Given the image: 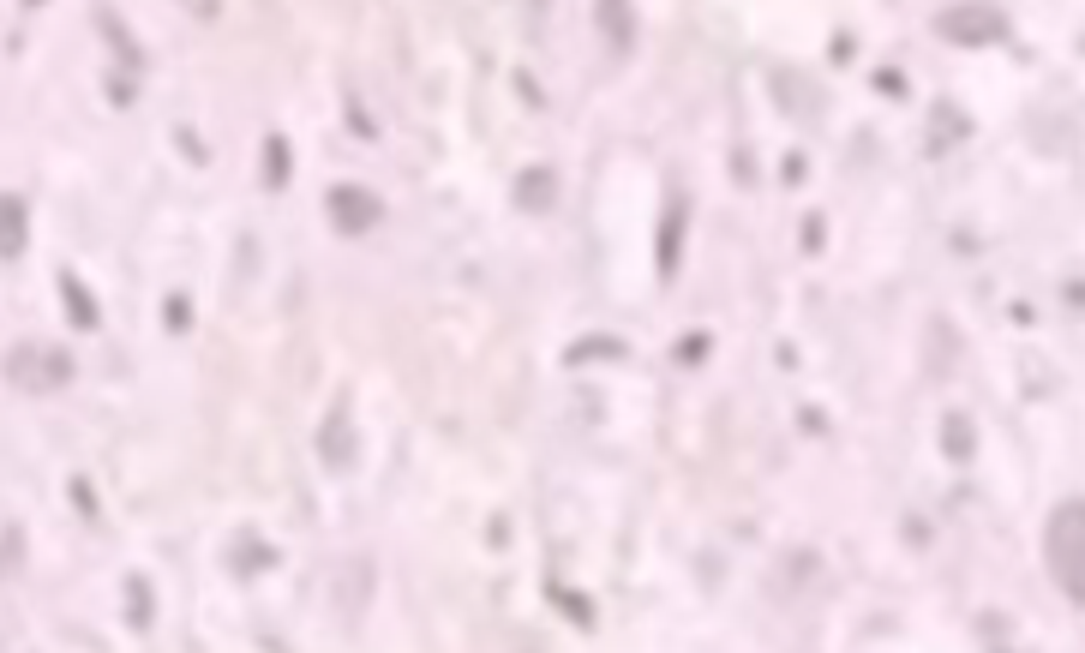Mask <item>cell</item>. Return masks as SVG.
Masks as SVG:
<instances>
[{
	"instance_id": "obj_1",
	"label": "cell",
	"mask_w": 1085,
	"mask_h": 653,
	"mask_svg": "<svg viewBox=\"0 0 1085 653\" xmlns=\"http://www.w3.org/2000/svg\"><path fill=\"white\" fill-rule=\"evenodd\" d=\"M1044 558H1050V576L1062 582V594L1080 606L1085 600V504L1080 498L1056 504L1050 534H1044Z\"/></svg>"
},
{
	"instance_id": "obj_5",
	"label": "cell",
	"mask_w": 1085,
	"mask_h": 653,
	"mask_svg": "<svg viewBox=\"0 0 1085 653\" xmlns=\"http://www.w3.org/2000/svg\"><path fill=\"white\" fill-rule=\"evenodd\" d=\"M972 138V114L954 102V96H936L930 102V132H924V150L930 156H948V150H960Z\"/></svg>"
},
{
	"instance_id": "obj_8",
	"label": "cell",
	"mask_w": 1085,
	"mask_h": 653,
	"mask_svg": "<svg viewBox=\"0 0 1085 653\" xmlns=\"http://www.w3.org/2000/svg\"><path fill=\"white\" fill-rule=\"evenodd\" d=\"M30 246V204L24 192H0V258H18Z\"/></svg>"
},
{
	"instance_id": "obj_9",
	"label": "cell",
	"mask_w": 1085,
	"mask_h": 653,
	"mask_svg": "<svg viewBox=\"0 0 1085 653\" xmlns=\"http://www.w3.org/2000/svg\"><path fill=\"white\" fill-rule=\"evenodd\" d=\"M96 30L108 36V48H114V60L126 66V72H138L144 66V48H138V36L126 30V18L114 12V6H96Z\"/></svg>"
},
{
	"instance_id": "obj_20",
	"label": "cell",
	"mask_w": 1085,
	"mask_h": 653,
	"mask_svg": "<svg viewBox=\"0 0 1085 653\" xmlns=\"http://www.w3.org/2000/svg\"><path fill=\"white\" fill-rule=\"evenodd\" d=\"M162 324H168V336H186V330H192V300H186V294H168V300H162Z\"/></svg>"
},
{
	"instance_id": "obj_29",
	"label": "cell",
	"mask_w": 1085,
	"mask_h": 653,
	"mask_svg": "<svg viewBox=\"0 0 1085 653\" xmlns=\"http://www.w3.org/2000/svg\"><path fill=\"white\" fill-rule=\"evenodd\" d=\"M24 6H48V0H24Z\"/></svg>"
},
{
	"instance_id": "obj_18",
	"label": "cell",
	"mask_w": 1085,
	"mask_h": 653,
	"mask_svg": "<svg viewBox=\"0 0 1085 653\" xmlns=\"http://www.w3.org/2000/svg\"><path fill=\"white\" fill-rule=\"evenodd\" d=\"M18 570H24V528L6 522V528H0V582H12Z\"/></svg>"
},
{
	"instance_id": "obj_24",
	"label": "cell",
	"mask_w": 1085,
	"mask_h": 653,
	"mask_svg": "<svg viewBox=\"0 0 1085 653\" xmlns=\"http://www.w3.org/2000/svg\"><path fill=\"white\" fill-rule=\"evenodd\" d=\"M702 354H708V330H690V336L678 342V360H684V366H696Z\"/></svg>"
},
{
	"instance_id": "obj_21",
	"label": "cell",
	"mask_w": 1085,
	"mask_h": 653,
	"mask_svg": "<svg viewBox=\"0 0 1085 653\" xmlns=\"http://www.w3.org/2000/svg\"><path fill=\"white\" fill-rule=\"evenodd\" d=\"M552 600L576 618V630H594V600L588 594H570V588H552Z\"/></svg>"
},
{
	"instance_id": "obj_11",
	"label": "cell",
	"mask_w": 1085,
	"mask_h": 653,
	"mask_svg": "<svg viewBox=\"0 0 1085 653\" xmlns=\"http://www.w3.org/2000/svg\"><path fill=\"white\" fill-rule=\"evenodd\" d=\"M120 612H126V630H150L156 624V594H150V582L132 570V576H120Z\"/></svg>"
},
{
	"instance_id": "obj_28",
	"label": "cell",
	"mask_w": 1085,
	"mask_h": 653,
	"mask_svg": "<svg viewBox=\"0 0 1085 653\" xmlns=\"http://www.w3.org/2000/svg\"><path fill=\"white\" fill-rule=\"evenodd\" d=\"M108 102L126 108V102H132V84H126V78H108Z\"/></svg>"
},
{
	"instance_id": "obj_23",
	"label": "cell",
	"mask_w": 1085,
	"mask_h": 653,
	"mask_svg": "<svg viewBox=\"0 0 1085 653\" xmlns=\"http://www.w3.org/2000/svg\"><path fill=\"white\" fill-rule=\"evenodd\" d=\"M978 636H984L990 648H996V642H1014V630H1008V618H1002V612H984V618H978Z\"/></svg>"
},
{
	"instance_id": "obj_14",
	"label": "cell",
	"mask_w": 1085,
	"mask_h": 653,
	"mask_svg": "<svg viewBox=\"0 0 1085 653\" xmlns=\"http://www.w3.org/2000/svg\"><path fill=\"white\" fill-rule=\"evenodd\" d=\"M552 198H558V168H522L516 174V204L522 210H552Z\"/></svg>"
},
{
	"instance_id": "obj_17",
	"label": "cell",
	"mask_w": 1085,
	"mask_h": 653,
	"mask_svg": "<svg viewBox=\"0 0 1085 653\" xmlns=\"http://www.w3.org/2000/svg\"><path fill=\"white\" fill-rule=\"evenodd\" d=\"M942 450H948L954 462H966V456L978 450V438H972V420H966V414H948V420H942Z\"/></svg>"
},
{
	"instance_id": "obj_19",
	"label": "cell",
	"mask_w": 1085,
	"mask_h": 653,
	"mask_svg": "<svg viewBox=\"0 0 1085 653\" xmlns=\"http://www.w3.org/2000/svg\"><path fill=\"white\" fill-rule=\"evenodd\" d=\"M66 498H72V510H78L84 522H102V498H96L90 474H72V480H66Z\"/></svg>"
},
{
	"instance_id": "obj_13",
	"label": "cell",
	"mask_w": 1085,
	"mask_h": 653,
	"mask_svg": "<svg viewBox=\"0 0 1085 653\" xmlns=\"http://www.w3.org/2000/svg\"><path fill=\"white\" fill-rule=\"evenodd\" d=\"M318 456H324V468H354V426H348V414H330L324 420V432H318Z\"/></svg>"
},
{
	"instance_id": "obj_27",
	"label": "cell",
	"mask_w": 1085,
	"mask_h": 653,
	"mask_svg": "<svg viewBox=\"0 0 1085 653\" xmlns=\"http://www.w3.org/2000/svg\"><path fill=\"white\" fill-rule=\"evenodd\" d=\"M876 90H888V96H906V78H900V72H876Z\"/></svg>"
},
{
	"instance_id": "obj_2",
	"label": "cell",
	"mask_w": 1085,
	"mask_h": 653,
	"mask_svg": "<svg viewBox=\"0 0 1085 653\" xmlns=\"http://www.w3.org/2000/svg\"><path fill=\"white\" fill-rule=\"evenodd\" d=\"M0 372H6L12 390L48 396V390H66L78 366H72V354H66L60 342H12V348L0 354Z\"/></svg>"
},
{
	"instance_id": "obj_16",
	"label": "cell",
	"mask_w": 1085,
	"mask_h": 653,
	"mask_svg": "<svg viewBox=\"0 0 1085 653\" xmlns=\"http://www.w3.org/2000/svg\"><path fill=\"white\" fill-rule=\"evenodd\" d=\"M288 180H294V150L282 132H270L264 138V192H288Z\"/></svg>"
},
{
	"instance_id": "obj_10",
	"label": "cell",
	"mask_w": 1085,
	"mask_h": 653,
	"mask_svg": "<svg viewBox=\"0 0 1085 653\" xmlns=\"http://www.w3.org/2000/svg\"><path fill=\"white\" fill-rule=\"evenodd\" d=\"M684 216H690V198H672L660 222V276H678L684 264Z\"/></svg>"
},
{
	"instance_id": "obj_26",
	"label": "cell",
	"mask_w": 1085,
	"mask_h": 653,
	"mask_svg": "<svg viewBox=\"0 0 1085 653\" xmlns=\"http://www.w3.org/2000/svg\"><path fill=\"white\" fill-rule=\"evenodd\" d=\"M174 6H186L192 18H216L222 12V0H174Z\"/></svg>"
},
{
	"instance_id": "obj_15",
	"label": "cell",
	"mask_w": 1085,
	"mask_h": 653,
	"mask_svg": "<svg viewBox=\"0 0 1085 653\" xmlns=\"http://www.w3.org/2000/svg\"><path fill=\"white\" fill-rule=\"evenodd\" d=\"M594 360H630V342L624 336H582L564 348V366H594Z\"/></svg>"
},
{
	"instance_id": "obj_7",
	"label": "cell",
	"mask_w": 1085,
	"mask_h": 653,
	"mask_svg": "<svg viewBox=\"0 0 1085 653\" xmlns=\"http://www.w3.org/2000/svg\"><path fill=\"white\" fill-rule=\"evenodd\" d=\"M276 564H282V552H276L270 540H258L252 528H240V540L228 546V570H234V576H270Z\"/></svg>"
},
{
	"instance_id": "obj_12",
	"label": "cell",
	"mask_w": 1085,
	"mask_h": 653,
	"mask_svg": "<svg viewBox=\"0 0 1085 653\" xmlns=\"http://www.w3.org/2000/svg\"><path fill=\"white\" fill-rule=\"evenodd\" d=\"M60 300H66V324H72V330H96V324H102V306L90 300V288L78 282V270H60Z\"/></svg>"
},
{
	"instance_id": "obj_4",
	"label": "cell",
	"mask_w": 1085,
	"mask_h": 653,
	"mask_svg": "<svg viewBox=\"0 0 1085 653\" xmlns=\"http://www.w3.org/2000/svg\"><path fill=\"white\" fill-rule=\"evenodd\" d=\"M324 216L336 222V234L360 240V234H372V228L384 222V198H378V192H366V186H354V180H342V186H330V192H324Z\"/></svg>"
},
{
	"instance_id": "obj_3",
	"label": "cell",
	"mask_w": 1085,
	"mask_h": 653,
	"mask_svg": "<svg viewBox=\"0 0 1085 653\" xmlns=\"http://www.w3.org/2000/svg\"><path fill=\"white\" fill-rule=\"evenodd\" d=\"M936 36L960 42V48H996V42H1008V12L990 0H960L948 12H936Z\"/></svg>"
},
{
	"instance_id": "obj_22",
	"label": "cell",
	"mask_w": 1085,
	"mask_h": 653,
	"mask_svg": "<svg viewBox=\"0 0 1085 653\" xmlns=\"http://www.w3.org/2000/svg\"><path fill=\"white\" fill-rule=\"evenodd\" d=\"M174 144H180V156H186V162H210V150H204V138H198L192 126H174Z\"/></svg>"
},
{
	"instance_id": "obj_6",
	"label": "cell",
	"mask_w": 1085,
	"mask_h": 653,
	"mask_svg": "<svg viewBox=\"0 0 1085 653\" xmlns=\"http://www.w3.org/2000/svg\"><path fill=\"white\" fill-rule=\"evenodd\" d=\"M594 24L606 36L612 54H630L636 48V6L630 0H594Z\"/></svg>"
},
{
	"instance_id": "obj_25",
	"label": "cell",
	"mask_w": 1085,
	"mask_h": 653,
	"mask_svg": "<svg viewBox=\"0 0 1085 653\" xmlns=\"http://www.w3.org/2000/svg\"><path fill=\"white\" fill-rule=\"evenodd\" d=\"M822 234H828V222H822V216H804V252H822Z\"/></svg>"
}]
</instances>
